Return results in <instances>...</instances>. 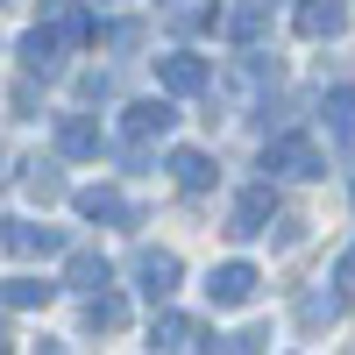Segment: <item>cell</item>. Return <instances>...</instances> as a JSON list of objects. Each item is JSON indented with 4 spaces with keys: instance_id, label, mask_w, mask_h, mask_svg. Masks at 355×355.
<instances>
[{
    "instance_id": "1",
    "label": "cell",
    "mask_w": 355,
    "mask_h": 355,
    "mask_svg": "<svg viewBox=\"0 0 355 355\" xmlns=\"http://www.w3.org/2000/svg\"><path fill=\"white\" fill-rule=\"evenodd\" d=\"M263 171H284V178H320V171H327V157H320L306 135H284V142H270V150H263Z\"/></svg>"
},
{
    "instance_id": "2",
    "label": "cell",
    "mask_w": 355,
    "mask_h": 355,
    "mask_svg": "<svg viewBox=\"0 0 355 355\" xmlns=\"http://www.w3.org/2000/svg\"><path fill=\"white\" fill-rule=\"evenodd\" d=\"M171 121H178V107H171V100H135V107L121 114V135H128L135 150H142V142H157Z\"/></svg>"
},
{
    "instance_id": "3",
    "label": "cell",
    "mask_w": 355,
    "mask_h": 355,
    "mask_svg": "<svg viewBox=\"0 0 355 355\" xmlns=\"http://www.w3.org/2000/svg\"><path fill=\"white\" fill-rule=\"evenodd\" d=\"M206 57H192V50H178V57H157V85L164 93H206Z\"/></svg>"
},
{
    "instance_id": "4",
    "label": "cell",
    "mask_w": 355,
    "mask_h": 355,
    "mask_svg": "<svg viewBox=\"0 0 355 355\" xmlns=\"http://www.w3.org/2000/svg\"><path fill=\"white\" fill-rule=\"evenodd\" d=\"M206 299H214V306H249L256 299V270H249V263H220V270L206 277Z\"/></svg>"
},
{
    "instance_id": "5",
    "label": "cell",
    "mask_w": 355,
    "mask_h": 355,
    "mask_svg": "<svg viewBox=\"0 0 355 355\" xmlns=\"http://www.w3.org/2000/svg\"><path fill=\"white\" fill-rule=\"evenodd\" d=\"M0 249H8V256H50V249H64V234L36 227V220H8V227H0Z\"/></svg>"
},
{
    "instance_id": "6",
    "label": "cell",
    "mask_w": 355,
    "mask_h": 355,
    "mask_svg": "<svg viewBox=\"0 0 355 355\" xmlns=\"http://www.w3.org/2000/svg\"><path fill=\"white\" fill-rule=\"evenodd\" d=\"M78 214H85V220H128V227L142 220V214H135V206L114 192V185H85V192H78Z\"/></svg>"
},
{
    "instance_id": "7",
    "label": "cell",
    "mask_w": 355,
    "mask_h": 355,
    "mask_svg": "<svg viewBox=\"0 0 355 355\" xmlns=\"http://www.w3.org/2000/svg\"><path fill=\"white\" fill-rule=\"evenodd\" d=\"M135 277H142V291H150V299H171V291H178V256L142 249V256H135Z\"/></svg>"
},
{
    "instance_id": "8",
    "label": "cell",
    "mask_w": 355,
    "mask_h": 355,
    "mask_svg": "<svg viewBox=\"0 0 355 355\" xmlns=\"http://www.w3.org/2000/svg\"><path fill=\"white\" fill-rule=\"evenodd\" d=\"M277 214V199H270V185H256V192H242V206H234V220H227V234L242 242V234H263V220Z\"/></svg>"
},
{
    "instance_id": "9",
    "label": "cell",
    "mask_w": 355,
    "mask_h": 355,
    "mask_svg": "<svg viewBox=\"0 0 355 355\" xmlns=\"http://www.w3.org/2000/svg\"><path fill=\"white\" fill-rule=\"evenodd\" d=\"M57 150H64V157H93V150H100V121L64 114V121H57Z\"/></svg>"
},
{
    "instance_id": "10",
    "label": "cell",
    "mask_w": 355,
    "mask_h": 355,
    "mask_svg": "<svg viewBox=\"0 0 355 355\" xmlns=\"http://www.w3.org/2000/svg\"><path fill=\"white\" fill-rule=\"evenodd\" d=\"M21 64L36 71V78H57L64 57H57V36H50V28H28V36H21Z\"/></svg>"
},
{
    "instance_id": "11",
    "label": "cell",
    "mask_w": 355,
    "mask_h": 355,
    "mask_svg": "<svg viewBox=\"0 0 355 355\" xmlns=\"http://www.w3.org/2000/svg\"><path fill=\"white\" fill-rule=\"evenodd\" d=\"M341 21H348L341 0H306L299 8V36H341Z\"/></svg>"
},
{
    "instance_id": "12",
    "label": "cell",
    "mask_w": 355,
    "mask_h": 355,
    "mask_svg": "<svg viewBox=\"0 0 355 355\" xmlns=\"http://www.w3.org/2000/svg\"><path fill=\"white\" fill-rule=\"evenodd\" d=\"M150 348H214V341H206V327H192V320H157Z\"/></svg>"
},
{
    "instance_id": "13",
    "label": "cell",
    "mask_w": 355,
    "mask_h": 355,
    "mask_svg": "<svg viewBox=\"0 0 355 355\" xmlns=\"http://www.w3.org/2000/svg\"><path fill=\"white\" fill-rule=\"evenodd\" d=\"M263 28H270V0H249V8L227 15V36H234V43H256Z\"/></svg>"
},
{
    "instance_id": "14",
    "label": "cell",
    "mask_w": 355,
    "mask_h": 355,
    "mask_svg": "<svg viewBox=\"0 0 355 355\" xmlns=\"http://www.w3.org/2000/svg\"><path fill=\"white\" fill-rule=\"evenodd\" d=\"M85 327H107V334H114V327H128V306L100 284V291H93V306H85Z\"/></svg>"
},
{
    "instance_id": "15",
    "label": "cell",
    "mask_w": 355,
    "mask_h": 355,
    "mask_svg": "<svg viewBox=\"0 0 355 355\" xmlns=\"http://www.w3.org/2000/svg\"><path fill=\"white\" fill-rule=\"evenodd\" d=\"M50 291L57 284H43V277H8L0 284V306H50Z\"/></svg>"
},
{
    "instance_id": "16",
    "label": "cell",
    "mask_w": 355,
    "mask_h": 355,
    "mask_svg": "<svg viewBox=\"0 0 355 355\" xmlns=\"http://www.w3.org/2000/svg\"><path fill=\"white\" fill-rule=\"evenodd\" d=\"M171 178H178L185 192H199V185H214V164H206L199 150H178V157H171Z\"/></svg>"
},
{
    "instance_id": "17",
    "label": "cell",
    "mask_w": 355,
    "mask_h": 355,
    "mask_svg": "<svg viewBox=\"0 0 355 355\" xmlns=\"http://www.w3.org/2000/svg\"><path fill=\"white\" fill-rule=\"evenodd\" d=\"M327 128H334L341 142H355V93H348V85H334V93H327Z\"/></svg>"
},
{
    "instance_id": "18",
    "label": "cell",
    "mask_w": 355,
    "mask_h": 355,
    "mask_svg": "<svg viewBox=\"0 0 355 355\" xmlns=\"http://www.w3.org/2000/svg\"><path fill=\"white\" fill-rule=\"evenodd\" d=\"M299 320H306V327H334V320H341V299H327V291H306V299H299Z\"/></svg>"
},
{
    "instance_id": "19",
    "label": "cell",
    "mask_w": 355,
    "mask_h": 355,
    "mask_svg": "<svg viewBox=\"0 0 355 355\" xmlns=\"http://www.w3.org/2000/svg\"><path fill=\"white\" fill-rule=\"evenodd\" d=\"M28 199H64V178H57V164H28Z\"/></svg>"
},
{
    "instance_id": "20",
    "label": "cell",
    "mask_w": 355,
    "mask_h": 355,
    "mask_svg": "<svg viewBox=\"0 0 355 355\" xmlns=\"http://www.w3.org/2000/svg\"><path fill=\"white\" fill-rule=\"evenodd\" d=\"M71 284L100 291V284H107V256H93V249H85V256H71Z\"/></svg>"
},
{
    "instance_id": "21",
    "label": "cell",
    "mask_w": 355,
    "mask_h": 355,
    "mask_svg": "<svg viewBox=\"0 0 355 355\" xmlns=\"http://www.w3.org/2000/svg\"><path fill=\"white\" fill-rule=\"evenodd\" d=\"M334 277H341V284H355V249H348V256L334 263Z\"/></svg>"
},
{
    "instance_id": "22",
    "label": "cell",
    "mask_w": 355,
    "mask_h": 355,
    "mask_svg": "<svg viewBox=\"0 0 355 355\" xmlns=\"http://www.w3.org/2000/svg\"><path fill=\"white\" fill-rule=\"evenodd\" d=\"M0 348H8V334H0Z\"/></svg>"
}]
</instances>
